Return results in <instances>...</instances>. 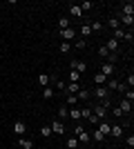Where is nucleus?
Returning a JSON list of instances; mask_svg holds the SVG:
<instances>
[{
  "mask_svg": "<svg viewBox=\"0 0 134 149\" xmlns=\"http://www.w3.org/2000/svg\"><path fill=\"white\" fill-rule=\"evenodd\" d=\"M119 25L121 27H130V29H132V25H134V16H123V13H119Z\"/></svg>",
  "mask_w": 134,
  "mask_h": 149,
  "instance_id": "obj_7",
  "label": "nucleus"
},
{
  "mask_svg": "<svg viewBox=\"0 0 134 149\" xmlns=\"http://www.w3.org/2000/svg\"><path fill=\"white\" fill-rule=\"evenodd\" d=\"M67 118H72L74 125H76L78 120H81V109H78V107H69V116H67Z\"/></svg>",
  "mask_w": 134,
  "mask_h": 149,
  "instance_id": "obj_17",
  "label": "nucleus"
},
{
  "mask_svg": "<svg viewBox=\"0 0 134 149\" xmlns=\"http://www.w3.org/2000/svg\"><path fill=\"white\" fill-rule=\"evenodd\" d=\"M54 80H56V78H54V76H47V74H40L38 76V85H40V87H49Z\"/></svg>",
  "mask_w": 134,
  "mask_h": 149,
  "instance_id": "obj_10",
  "label": "nucleus"
},
{
  "mask_svg": "<svg viewBox=\"0 0 134 149\" xmlns=\"http://www.w3.org/2000/svg\"><path fill=\"white\" fill-rule=\"evenodd\" d=\"M67 80H69V82H78V80H81V74H78V71H74V69H69V76H67Z\"/></svg>",
  "mask_w": 134,
  "mask_h": 149,
  "instance_id": "obj_29",
  "label": "nucleus"
},
{
  "mask_svg": "<svg viewBox=\"0 0 134 149\" xmlns=\"http://www.w3.org/2000/svg\"><path fill=\"white\" fill-rule=\"evenodd\" d=\"M40 136H43V138H49V136H54V134H51V129H49V125L40 127Z\"/></svg>",
  "mask_w": 134,
  "mask_h": 149,
  "instance_id": "obj_33",
  "label": "nucleus"
},
{
  "mask_svg": "<svg viewBox=\"0 0 134 149\" xmlns=\"http://www.w3.org/2000/svg\"><path fill=\"white\" fill-rule=\"evenodd\" d=\"M49 129H51L54 136H63V134H65V123H63V120H58V118H54L51 125H49Z\"/></svg>",
  "mask_w": 134,
  "mask_h": 149,
  "instance_id": "obj_1",
  "label": "nucleus"
},
{
  "mask_svg": "<svg viewBox=\"0 0 134 149\" xmlns=\"http://www.w3.org/2000/svg\"><path fill=\"white\" fill-rule=\"evenodd\" d=\"M105 49H107L109 54H119V49H121V42H119V40H114V38H109L107 42H105Z\"/></svg>",
  "mask_w": 134,
  "mask_h": 149,
  "instance_id": "obj_5",
  "label": "nucleus"
},
{
  "mask_svg": "<svg viewBox=\"0 0 134 149\" xmlns=\"http://www.w3.org/2000/svg\"><path fill=\"white\" fill-rule=\"evenodd\" d=\"M76 140H78V145H87L89 140H92V136H89V131H81V134H76Z\"/></svg>",
  "mask_w": 134,
  "mask_h": 149,
  "instance_id": "obj_12",
  "label": "nucleus"
},
{
  "mask_svg": "<svg viewBox=\"0 0 134 149\" xmlns=\"http://www.w3.org/2000/svg\"><path fill=\"white\" fill-rule=\"evenodd\" d=\"M121 9H123V16H134V2H123V7H121Z\"/></svg>",
  "mask_w": 134,
  "mask_h": 149,
  "instance_id": "obj_19",
  "label": "nucleus"
},
{
  "mask_svg": "<svg viewBox=\"0 0 134 149\" xmlns=\"http://www.w3.org/2000/svg\"><path fill=\"white\" fill-rule=\"evenodd\" d=\"M72 27V22H69V18H58V31H65V29H69Z\"/></svg>",
  "mask_w": 134,
  "mask_h": 149,
  "instance_id": "obj_21",
  "label": "nucleus"
},
{
  "mask_svg": "<svg viewBox=\"0 0 134 149\" xmlns=\"http://www.w3.org/2000/svg\"><path fill=\"white\" fill-rule=\"evenodd\" d=\"M65 147H67V149H78V140H76V136L67 138V143H65Z\"/></svg>",
  "mask_w": 134,
  "mask_h": 149,
  "instance_id": "obj_26",
  "label": "nucleus"
},
{
  "mask_svg": "<svg viewBox=\"0 0 134 149\" xmlns=\"http://www.w3.org/2000/svg\"><path fill=\"white\" fill-rule=\"evenodd\" d=\"M103 27H105V25H103V22H98V20L89 22V29H92V31H96V33H98V31H103Z\"/></svg>",
  "mask_w": 134,
  "mask_h": 149,
  "instance_id": "obj_30",
  "label": "nucleus"
},
{
  "mask_svg": "<svg viewBox=\"0 0 134 149\" xmlns=\"http://www.w3.org/2000/svg\"><path fill=\"white\" fill-rule=\"evenodd\" d=\"M125 87H130V89L134 87V74H130L128 78H125Z\"/></svg>",
  "mask_w": 134,
  "mask_h": 149,
  "instance_id": "obj_40",
  "label": "nucleus"
},
{
  "mask_svg": "<svg viewBox=\"0 0 134 149\" xmlns=\"http://www.w3.org/2000/svg\"><path fill=\"white\" fill-rule=\"evenodd\" d=\"M109 111H112V116H116V118H121V116H123V111L119 109V107H109Z\"/></svg>",
  "mask_w": 134,
  "mask_h": 149,
  "instance_id": "obj_41",
  "label": "nucleus"
},
{
  "mask_svg": "<svg viewBox=\"0 0 134 149\" xmlns=\"http://www.w3.org/2000/svg\"><path fill=\"white\" fill-rule=\"evenodd\" d=\"M107 27H109L112 31H114V29H119L121 25H119V20H116V18H112V16H109V20H107Z\"/></svg>",
  "mask_w": 134,
  "mask_h": 149,
  "instance_id": "obj_35",
  "label": "nucleus"
},
{
  "mask_svg": "<svg viewBox=\"0 0 134 149\" xmlns=\"http://www.w3.org/2000/svg\"><path fill=\"white\" fill-rule=\"evenodd\" d=\"M81 91V85H78V82H69V85H65V93H72V96H74V93H78Z\"/></svg>",
  "mask_w": 134,
  "mask_h": 149,
  "instance_id": "obj_18",
  "label": "nucleus"
},
{
  "mask_svg": "<svg viewBox=\"0 0 134 149\" xmlns=\"http://www.w3.org/2000/svg\"><path fill=\"white\" fill-rule=\"evenodd\" d=\"M89 136L94 138L96 143H103V140H105V136H103V134H101V131H98V129H94V134H89Z\"/></svg>",
  "mask_w": 134,
  "mask_h": 149,
  "instance_id": "obj_34",
  "label": "nucleus"
},
{
  "mask_svg": "<svg viewBox=\"0 0 134 149\" xmlns=\"http://www.w3.org/2000/svg\"><path fill=\"white\" fill-rule=\"evenodd\" d=\"M69 69H74V71H78V74L83 76L85 71H87V62H85V60H72Z\"/></svg>",
  "mask_w": 134,
  "mask_h": 149,
  "instance_id": "obj_4",
  "label": "nucleus"
},
{
  "mask_svg": "<svg viewBox=\"0 0 134 149\" xmlns=\"http://www.w3.org/2000/svg\"><path fill=\"white\" fill-rule=\"evenodd\" d=\"M98 56H101V58H105V60H107V56H109V51L105 49V45H101V47H98Z\"/></svg>",
  "mask_w": 134,
  "mask_h": 149,
  "instance_id": "obj_37",
  "label": "nucleus"
},
{
  "mask_svg": "<svg viewBox=\"0 0 134 149\" xmlns=\"http://www.w3.org/2000/svg\"><path fill=\"white\" fill-rule=\"evenodd\" d=\"M76 98H78V100H83V102H89V98H92V91H89V89H83V87H81V91L76 93Z\"/></svg>",
  "mask_w": 134,
  "mask_h": 149,
  "instance_id": "obj_15",
  "label": "nucleus"
},
{
  "mask_svg": "<svg viewBox=\"0 0 134 149\" xmlns=\"http://www.w3.org/2000/svg\"><path fill=\"white\" fill-rule=\"evenodd\" d=\"M67 116H69V107H67V105L58 107V120H65Z\"/></svg>",
  "mask_w": 134,
  "mask_h": 149,
  "instance_id": "obj_24",
  "label": "nucleus"
},
{
  "mask_svg": "<svg viewBox=\"0 0 134 149\" xmlns=\"http://www.w3.org/2000/svg\"><path fill=\"white\" fill-rule=\"evenodd\" d=\"M58 49H60V54H69V51H72V45L69 42H60Z\"/></svg>",
  "mask_w": 134,
  "mask_h": 149,
  "instance_id": "obj_36",
  "label": "nucleus"
},
{
  "mask_svg": "<svg viewBox=\"0 0 134 149\" xmlns=\"http://www.w3.org/2000/svg\"><path fill=\"white\" fill-rule=\"evenodd\" d=\"M74 45H76V49H85V47H87V42H85L83 38H81V40H76Z\"/></svg>",
  "mask_w": 134,
  "mask_h": 149,
  "instance_id": "obj_42",
  "label": "nucleus"
},
{
  "mask_svg": "<svg viewBox=\"0 0 134 149\" xmlns=\"http://www.w3.org/2000/svg\"><path fill=\"white\" fill-rule=\"evenodd\" d=\"M54 93H56V89L51 87V85H49V87H43V98H45V100L54 98Z\"/></svg>",
  "mask_w": 134,
  "mask_h": 149,
  "instance_id": "obj_23",
  "label": "nucleus"
},
{
  "mask_svg": "<svg viewBox=\"0 0 134 149\" xmlns=\"http://www.w3.org/2000/svg\"><path fill=\"white\" fill-rule=\"evenodd\" d=\"M65 96H67V98H65V105L67 107H76V102H78L76 96H72V93H65Z\"/></svg>",
  "mask_w": 134,
  "mask_h": 149,
  "instance_id": "obj_25",
  "label": "nucleus"
},
{
  "mask_svg": "<svg viewBox=\"0 0 134 149\" xmlns=\"http://www.w3.org/2000/svg\"><path fill=\"white\" fill-rule=\"evenodd\" d=\"M18 147H20V149H34V140H29V138H25V136H20V138H18Z\"/></svg>",
  "mask_w": 134,
  "mask_h": 149,
  "instance_id": "obj_13",
  "label": "nucleus"
},
{
  "mask_svg": "<svg viewBox=\"0 0 134 149\" xmlns=\"http://www.w3.org/2000/svg\"><path fill=\"white\" fill-rule=\"evenodd\" d=\"M58 33H60V38H63L65 42H67V40H74V38H76V31L72 29V27H69V29H65V31H58Z\"/></svg>",
  "mask_w": 134,
  "mask_h": 149,
  "instance_id": "obj_14",
  "label": "nucleus"
},
{
  "mask_svg": "<svg viewBox=\"0 0 134 149\" xmlns=\"http://www.w3.org/2000/svg\"><path fill=\"white\" fill-rule=\"evenodd\" d=\"M92 113H94L98 120H107V116H109V111L103 105H94V107H92Z\"/></svg>",
  "mask_w": 134,
  "mask_h": 149,
  "instance_id": "obj_2",
  "label": "nucleus"
},
{
  "mask_svg": "<svg viewBox=\"0 0 134 149\" xmlns=\"http://www.w3.org/2000/svg\"><path fill=\"white\" fill-rule=\"evenodd\" d=\"M89 123H92V125H94V127H96V125H98V123H101V120H98V118H96V116H94V113H92V116H89Z\"/></svg>",
  "mask_w": 134,
  "mask_h": 149,
  "instance_id": "obj_44",
  "label": "nucleus"
},
{
  "mask_svg": "<svg viewBox=\"0 0 134 149\" xmlns=\"http://www.w3.org/2000/svg\"><path fill=\"white\" fill-rule=\"evenodd\" d=\"M105 87H107V91H116L119 89V80H114V78H107V82H105Z\"/></svg>",
  "mask_w": 134,
  "mask_h": 149,
  "instance_id": "obj_22",
  "label": "nucleus"
},
{
  "mask_svg": "<svg viewBox=\"0 0 134 149\" xmlns=\"http://www.w3.org/2000/svg\"><path fill=\"white\" fill-rule=\"evenodd\" d=\"M123 33H125V29H123V27H119V29H114V36H112V38L121 42V40H123Z\"/></svg>",
  "mask_w": 134,
  "mask_h": 149,
  "instance_id": "obj_31",
  "label": "nucleus"
},
{
  "mask_svg": "<svg viewBox=\"0 0 134 149\" xmlns=\"http://www.w3.org/2000/svg\"><path fill=\"white\" fill-rule=\"evenodd\" d=\"M109 127H112V125H109V123H107V120H101V123L96 125V129L101 131V134H103V136H105V138H107V136H109Z\"/></svg>",
  "mask_w": 134,
  "mask_h": 149,
  "instance_id": "obj_11",
  "label": "nucleus"
},
{
  "mask_svg": "<svg viewBox=\"0 0 134 149\" xmlns=\"http://www.w3.org/2000/svg\"><path fill=\"white\" fill-rule=\"evenodd\" d=\"M125 143H128V147H130V149H132V147H134V136H132V134H130V136H128V138H125Z\"/></svg>",
  "mask_w": 134,
  "mask_h": 149,
  "instance_id": "obj_43",
  "label": "nucleus"
},
{
  "mask_svg": "<svg viewBox=\"0 0 134 149\" xmlns=\"http://www.w3.org/2000/svg\"><path fill=\"white\" fill-rule=\"evenodd\" d=\"M101 74L105 76V78H112V76H114V65H112V62H103L101 65Z\"/></svg>",
  "mask_w": 134,
  "mask_h": 149,
  "instance_id": "obj_8",
  "label": "nucleus"
},
{
  "mask_svg": "<svg viewBox=\"0 0 134 149\" xmlns=\"http://www.w3.org/2000/svg\"><path fill=\"white\" fill-rule=\"evenodd\" d=\"M123 40H125V42H132V40H134V33H132V29H128L125 33H123Z\"/></svg>",
  "mask_w": 134,
  "mask_h": 149,
  "instance_id": "obj_39",
  "label": "nucleus"
},
{
  "mask_svg": "<svg viewBox=\"0 0 134 149\" xmlns=\"http://www.w3.org/2000/svg\"><path fill=\"white\" fill-rule=\"evenodd\" d=\"M78 7H81V11H92V9H94V5H92V2H89V0H83V2H81V5H78Z\"/></svg>",
  "mask_w": 134,
  "mask_h": 149,
  "instance_id": "obj_28",
  "label": "nucleus"
},
{
  "mask_svg": "<svg viewBox=\"0 0 134 149\" xmlns=\"http://www.w3.org/2000/svg\"><path fill=\"white\" fill-rule=\"evenodd\" d=\"M92 96H94V98H98V100H105V98H109L112 93L107 91V87H105V85H101V87H94Z\"/></svg>",
  "mask_w": 134,
  "mask_h": 149,
  "instance_id": "obj_3",
  "label": "nucleus"
},
{
  "mask_svg": "<svg viewBox=\"0 0 134 149\" xmlns=\"http://www.w3.org/2000/svg\"><path fill=\"white\" fill-rule=\"evenodd\" d=\"M92 116V107H83L81 109V118H89Z\"/></svg>",
  "mask_w": 134,
  "mask_h": 149,
  "instance_id": "obj_38",
  "label": "nucleus"
},
{
  "mask_svg": "<svg viewBox=\"0 0 134 149\" xmlns=\"http://www.w3.org/2000/svg\"><path fill=\"white\" fill-rule=\"evenodd\" d=\"M94 82H96V87H101V85H105V82H107V78H105L101 71H98V74L94 76Z\"/></svg>",
  "mask_w": 134,
  "mask_h": 149,
  "instance_id": "obj_27",
  "label": "nucleus"
},
{
  "mask_svg": "<svg viewBox=\"0 0 134 149\" xmlns=\"http://www.w3.org/2000/svg\"><path fill=\"white\" fill-rule=\"evenodd\" d=\"M13 134H16V136H25L27 134V125L22 123V120H16V123H13Z\"/></svg>",
  "mask_w": 134,
  "mask_h": 149,
  "instance_id": "obj_6",
  "label": "nucleus"
},
{
  "mask_svg": "<svg viewBox=\"0 0 134 149\" xmlns=\"http://www.w3.org/2000/svg\"><path fill=\"white\" fill-rule=\"evenodd\" d=\"M119 109L123 111V116H132V102H130V100L123 98V100H121V105H119Z\"/></svg>",
  "mask_w": 134,
  "mask_h": 149,
  "instance_id": "obj_9",
  "label": "nucleus"
},
{
  "mask_svg": "<svg viewBox=\"0 0 134 149\" xmlns=\"http://www.w3.org/2000/svg\"><path fill=\"white\" fill-rule=\"evenodd\" d=\"M109 136L121 138L123 136V125H112V127H109Z\"/></svg>",
  "mask_w": 134,
  "mask_h": 149,
  "instance_id": "obj_16",
  "label": "nucleus"
},
{
  "mask_svg": "<svg viewBox=\"0 0 134 149\" xmlns=\"http://www.w3.org/2000/svg\"><path fill=\"white\" fill-rule=\"evenodd\" d=\"M89 33H92V29H89V22H85V25L81 27V36H83V40L89 36Z\"/></svg>",
  "mask_w": 134,
  "mask_h": 149,
  "instance_id": "obj_32",
  "label": "nucleus"
},
{
  "mask_svg": "<svg viewBox=\"0 0 134 149\" xmlns=\"http://www.w3.org/2000/svg\"><path fill=\"white\" fill-rule=\"evenodd\" d=\"M69 16H72V18H83L81 7H78V5H69Z\"/></svg>",
  "mask_w": 134,
  "mask_h": 149,
  "instance_id": "obj_20",
  "label": "nucleus"
}]
</instances>
